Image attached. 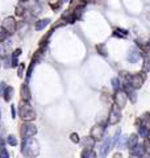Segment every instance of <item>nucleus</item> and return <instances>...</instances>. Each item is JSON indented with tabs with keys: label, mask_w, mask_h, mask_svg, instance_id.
Returning <instances> with one entry per match:
<instances>
[{
	"label": "nucleus",
	"mask_w": 150,
	"mask_h": 158,
	"mask_svg": "<svg viewBox=\"0 0 150 158\" xmlns=\"http://www.w3.org/2000/svg\"><path fill=\"white\" fill-rule=\"evenodd\" d=\"M20 54H21V49H16V50L13 52V54H12L11 61H12V66H13V67L17 66V58H19Z\"/></svg>",
	"instance_id": "19"
},
{
	"label": "nucleus",
	"mask_w": 150,
	"mask_h": 158,
	"mask_svg": "<svg viewBox=\"0 0 150 158\" xmlns=\"http://www.w3.org/2000/svg\"><path fill=\"white\" fill-rule=\"evenodd\" d=\"M24 65H23V63H21V65H20L19 66V69H17V75L19 77H23V73H24Z\"/></svg>",
	"instance_id": "34"
},
{
	"label": "nucleus",
	"mask_w": 150,
	"mask_h": 158,
	"mask_svg": "<svg viewBox=\"0 0 150 158\" xmlns=\"http://www.w3.org/2000/svg\"><path fill=\"white\" fill-rule=\"evenodd\" d=\"M0 158H9V153L6 148H2V149H0Z\"/></svg>",
	"instance_id": "28"
},
{
	"label": "nucleus",
	"mask_w": 150,
	"mask_h": 158,
	"mask_svg": "<svg viewBox=\"0 0 150 158\" xmlns=\"http://www.w3.org/2000/svg\"><path fill=\"white\" fill-rule=\"evenodd\" d=\"M4 100H6V102H9V100H11V99L13 98V87H11V86H9V87H7V90H6V92H4Z\"/></svg>",
	"instance_id": "17"
},
{
	"label": "nucleus",
	"mask_w": 150,
	"mask_h": 158,
	"mask_svg": "<svg viewBox=\"0 0 150 158\" xmlns=\"http://www.w3.org/2000/svg\"><path fill=\"white\" fill-rule=\"evenodd\" d=\"M49 24H50V19H42V20H38L36 23L34 28H36V31H42V29L46 28Z\"/></svg>",
	"instance_id": "12"
},
{
	"label": "nucleus",
	"mask_w": 150,
	"mask_h": 158,
	"mask_svg": "<svg viewBox=\"0 0 150 158\" xmlns=\"http://www.w3.org/2000/svg\"><path fill=\"white\" fill-rule=\"evenodd\" d=\"M142 83H144V77L141 75V74H134V75H131V79H129V86H131L132 88L137 90V88H140L142 86Z\"/></svg>",
	"instance_id": "6"
},
{
	"label": "nucleus",
	"mask_w": 150,
	"mask_h": 158,
	"mask_svg": "<svg viewBox=\"0 0 150 158\" xmlns=\"http://www.w3.org/2000/svg\"><path fill=\"white\" fill-rule=\"evenodd\" d=\"M131 153L133 156H136V157H138V158H141L142 156H144V153H145V145H136L133 148V149H131Z\"/></svg>",
	"instance_id": "11"
},
{
	"label": "nucleus",
	"mask_w": 150,
	"mask_h": 158,
	"mask_svg": "<svg viewBox=\"0 0 150 158\" xmlns=\"http://www.w3.org/2000/svg\"><path fill=\"white\" fill-rule=\"evenodd\" d=\"M91 137L94 138V140H102V138L104 137V128L103 127H94L92 131H91Z\"/></svg>",
	"instance_id": "9"
},
{
	"label": "nucleus",
	"mask_w": 150,
	"mask_h": 158,
	"mask_svg": "<svg viewBox=\"0 0 150 158\" xmlns=\"http://www.w3.org/2000/svg\"><path fill=\"white\" fill-rule=\"evenodd\" d=\"M150 70V57L145 56L144 58V71H149Z\"/></svg>",
	"instance_id": "25"
},
{
	"label": "nucleus",
	"mask_w": 150,
	"mask_h": 158,
	"mask_svg": "<svg viewBox=\"0 0 150 158\" xmlns=\"http://www.w3.org/2000/svg\"><path fill=\"white\" fill-rule=\"evenodd\" d=\"M140 58H141V54H140V52H137V50H132V52H129L128 61L131 62V63H136Z\"/></svg>",
	"instance_id": "13"
},
{
	"label": "nucleus",
	"mask_w": 150,
	"mask_h": 158,
	"mask_svg": "<svg viewBox=\"0 0 150 158\" xmlns=\"http://www.w3.org/2000/svg\"><path fill=\"white\" fill-rule=\"evenodd\" d=\"M112 144H113V142H112V138H109V137L103 142L102 148H100V158H106V157H107V154L109 153V150H111Z\"/></svg>",
	"instance_id": "8"
},
{
	"label": "nucleus",
	"mask_w": 150,
	"mask_h": 158,
	"mask_svg": "<svg viewBox=\"0 0 150 158\" xmlns=\"http://www.w3.org/2000/svg\"><path fill=\"white\" fill-rule=\"evenodd\" d=\"M11 112H12V117L15 118V117H16V110H15L13 106H11Z\"/></svg>",
	"instance_id": "36"
},
{
	"label": "nucleus",
	"mask_w": 150,
	"mask_h": 158,
	"mask_svg": "<svg viewBox=\"0 0 150 158\" xmlns=\"http://www.w3.org/2000/svg\"><path fill=\"white\" fill-rule=\"evenodd\" d=\"M113 158H123V157H121V154H120V153H116V154L113 156Z\"/></svg>",
	"instance_id": "37"
},
{
	"label": "nucleus",
	"mask_w": 150,
	"mask_h": 158,
	"mask_svg": "<svg viewBox=\"0 0 150 158\" xmlns=\"http://www.w3.org/2000/svg\"><path fill=\"white\" fill-rule=\"evenodd\" d=\"M21 154L25 158H36L40 154V144L36 138H33V137L23 138Z\"/></svg>",
	"instance_id": "1"
},
{
	"label": "nucleus",
	"mask_w": 150,
	"mask_h": 158,
	"mask_svg": "<svg viewBox=\"0 0 150 158\" xmlns=\"http://www.w3.org/2000/svg\"><path fill=\"white\" fill-rule=\"evenodd\" d=\"M127 145H128V136L120 137V141L117 142V148H119V149H125Z\"/></svg>",
	"instance_id": "20"
},
{
	"label": "nucleus",
	"mask_w": 150,
	"mask_h": 158,
	"mask_svg": "<svg viewBox=\"0 0 150 158\" xmlns=\"http://www.w3.org/2000/svg\"><path fill=\"white\" fill-rule=\"evenodd\" d=\"M7 142L11 146H16L17 144H19V141H17V138H16V136H13V135H9L8 136V138H7Z\"/></svg>",
	"instance_id": "23"
},
{
	"label": "nucleus",
	"mask_w": 150,
	"mask_h": 158,
	"mask_svg": "<svg viewBox=\"0 0 150 158\" xmlns=\"http://www.w3.org/2000/svg\"><path fill=\"white\" fill-rule=\"evenodd\" d=\"M138 133H140V136H141V137H148V136H149V133H150V131L148 129V128H145L144 125H140V128H138Z\"/></svg>",
	"instance_id": "22"
},
{
	"label": "nucleus",
	"mask_w": 150,
	"mask_h": 158,
	"mask_svg": "<svg viewBox=\"0 0 150 158\" xmlns=\"http://www.w3.org/2000/svg\"><path fill=\"white\" fill-rule=\"evenodd\" d=\"M3 28L6 29V31L9 33V34H12L16 32V21H15V19L13 17H7V19H4V21H3Z\"/></svg>",
	"instance_id": "7"
},
{
	"label": "nucleus",
	"mask_w": 150,
	"mask_h": 158,
	"mask_svg": "<svg viewBox=\"0 0 150 158\" xmlns=\"http://www.w3.org/2000/svg\"><path fill=\"white\" fill-rule=\"evenodd\" d=\"M25 11V9H24V7L23 6H17V8H16V15H17V16H24V12Z\"/></svg>",
	"instance_id": "30"
},
{
	"label": "nucleus",
	"mask_w": 150,
	"mask_h": 158,
	"mask_svg": "<svg viewBox=\"0 0 150 158\" xmlns=\"http://www.w3.org/2000/svg\"><path fill=\"white\" fill-rule=\"evenodd\" d=\"M120 135H121V131H120V129H117V131H116V133H115L113 138H112V142H116V141L119 140V136H120Z\"/></svg>",
	"instance_id": "33"
},
{
	"label": "nucleus",
	"mask_w": 150,
	"mask_h": 158,
	"mask_svg": "<svg viewBox=\"0 0 150 158\" xmlns=\"http://www.w3.org/2000/svg\"><path fill=\"white\" fill-rule=\"evenodd\" d=\"M84 2H92V0H84Z\"/></svg>",
	"instance_id": "40"
},
{
	"label": "nucleus",
	"mask_w": 150,
	"mask_h": 158,
	"mask_svg": "<svg viewBox=\"0 0 150 158\" xmlns=\"http://www.w3.org/2000/svg\"><path fill=\"white\" fill-rule=\"evenodd\" d=\"M128 95H129V98H132V102H136V99H137L136 92H133V91H131V90H128Z\"/></svg>",
	"instance_id": "32"
},
{
	"label": "nucleus",
	"mask_w": 150,
	"mask_h": 158,
	"mask_svg": "<svg viewBox=\"0 0 150 158\" xmlns=\"http://www.w3.org/2000/svg\"><path fill=\"white\" fill-rule=\"evenodd\" d=\"M112 86H113L115 90H119L120 85H119V79H117V78H113V79H112Z\"/></svg>",
	"instance_id": "31"
},
{
	"label": "nucleus",
	"mask_w": 150,
	"mask_h": 158,
	"mask_svg": "<svg viewBox=\"0 0 150 158\" xmlns=\"http://www.w3.org/2000/svg\"><path fill=\"white\" fill-rule=\"evenodd\" d=\"M2 63H3V58H2V56H0V66H2Z\"/></svg>",
	"instance_id": "38"
},
{
	"label": "nucleus",
	"mask_w": 150,
	"mask_h": 158,
	"mask_svg": "<svg viewBox=\"0 0 150 158\" xmlns=\"http://www.w3.org/2000/svg\"><path fill=\"white\" fill-rule=\"evenodd\" d=\"M70 140H71L74 144H78V142L81 141V140H79V136L77 135V133H71V135H70Z\"/></svg>",
	"instance_id": "29"
},
{
	"label": "nucleus",
	"mask_w": 150,
	"mask_h": 158,
	"mask_svg": "<svg viewBox=\"0 0 150 158\" xmlns=\"http://www.w3.org/2000/svg\"><path fill=\"white\" fill-rule=\"evenodd\" d=\"M19 113H20V117L24 121H32L36 118V112H34L33 107L29 104V102L21 100V103L19 106Z\"/></svg>",
	"instance_id": "2"
},
{
	"label": "nucleus",
	"mask_w": 150,
	"mask_h": 158,
	"mask_svg": "<svg viewBox=\"0 0 150 158\" xmlns=\"http://www.w3.org/2000/svg\"><path fill=\"white\" fill-rule=\"evenodd\" d=\"M81 156L82 158H96V153L92 150V148H84Z\"/></svg>",
	"instance_id": "14"
},
{
	"label": "nucleus",
	"mask_w": 150,
	"mask_h": 158,
	"mask_svg": "<svg viewBox=\"0 0 150 158\" xmlns=\"http://www.w3.org/2000/svg\"><path fill=\"white\" fill-rule=\"evenodd\" d=\"M96 49H98V52L102 54V56H104V57L107 56V48H106V45H103V44H102V45H98Z\"/></svg>",
	"instance_id": "26"
},
{
	"label": "nucleus",
	"mask_w": 150,
	"mask_h": 158,
	"mask_svg": "<svg viewBox=\"0 0 150 158\" xmlns=\"http://www.w3.org/2000/svg\"><path fill=\"white\" fill-rule=\"evenodd\" d=\"M62 2H63V3H67V2H70V0H62Z\"/></svg>",
	"instance_id": "39"
},
{
	"label": "nucleus",
	"mask_w": 150,
	"mask_h": 158,
	"mask_svg": "<svg viewBox=\"0 0 150 158\" xmlns=\"http://www.w3.org/2000/svg\"><path fill=\"white\" fill-rule=\"evenodd\" d=\"M7 83L6 82H0V96H4V92L7 90Z\"/></svg>",
	"instance_id": "27"
},
{
	"label": "nucleus",
	"mask_w": 150,
	"mask_h": 158,
	"mask_svg": "<svg viewBox=\"0 0 150 158\" xmlns=\"http://www.w3.org/2000/svg\"><path fill=\"white\" fill-rule=\"evenodd\" d=\"M149 137H150V133H149Z\"/></svg>",
	"instance_id": "41"
},
{
	"label": "nucleus",
	"mask_w": 150,
	"mask_h": 158,
	"mask_svg": "<svg viewBox=\"0 0 150 158\" xmlns=\"http://www.w3.org/2000/svg\"><path fill=\"white\" fill-rule=\"evenodd\" d=\"M121 120V112L117 107H112L111 112H109V118H108V123L109 125H115L117 124V123Z\"/></svg>",
	"instance_id": "4"
},
{
	"label": "nucleus",
	"mask_w": 150,
	"mask_h": 158,
	"mask_svg": "<svg viewBox=\"0 0 150 158\" xmlns=\"http://www.w3.org/2000/svg\"><path fill=\"white\" fill-rule=\"evenodd\" d=\"M113 34H115L116 37H123V38H125V37L128 36V32H127V31H124V29H116Z\"/></svg>",
	"instance_id": "24"
},
{
	"label": "nucleus",
	"mask_w": 150,
	"mask_h": 158,
	"mask_svg": "<svg viewBox=\"0 0 150 158\" xmlns=\"http://www.w3.org/2000/svg\"><path fill=\"white\" fill-rule=\"evenodd\" d=\"M145 150H146L148 153H150V140L146 142V144H145Z\"/></svg>",
	"instance_id": "35"
},
{
	"label": "nucleus",
	"mask_w": 150,
	"mask_h": 158,
	"mask_svg": "<svg viewBox=\"0 0 150 158\" xmlns=\"http://www.w3.org/2000/svg\"><path fill=\"white\" fill-rule=\"evenodd\" d=\"M8 36H9V33H8L3 27H0V42H4V41H6V40L8 38Z\"/></svg>",
	"instance_id": "21"
},
{
	"label": "nucleus",
	"mask_w": 150,
	"mask_h": 158,
	"mask_svg": "<svg viewBox=\"0 0 150 158\" xmlns=\"http://www.w3.org/2000/svg\"><path fill=\"white\" fill-rule=\"evenodd\" d=\"M95 144V140L92 137H84L83 140H82V145L83 148H92Z\"/></svg>",
	"instance_id": "16"
},
{
	"label": "nucleus",
	"mask_w": 150,
	"mask_h": 158,
	"mask_svg": "<svg viewBox=\"0 0 150 158\" xmlns=\"http://www.w3.org/2000/svg\"><path fill=\"white\" fill-rule=\"evenodd\" d=\"M20 95H21V100H24V102L31 100V90H29L27 83H24L21 88H20Z\"/></svg>",
	"instance_id": "10"
},
{
	"label": "nucleus",
	"mask_w": 150,
	"mask_h": 158,
	"mask_svg": "<svg viewBox=\"0 0 150 158\" xmlns=\"http://www.w3.org/2000/svg\"><path fill=\"white\" fill-rule=\"evenodd\" d=\"M127 100H128V94L123 91V90H117L116 95H115V102H116V106H119L120 108L125 107L127 104Z\"/></svg>",
	"instance_id": "5"
},
{
	"label": "nucleus",
	"mask_w": 150,
	"mask_h": 158,
	"mask_svg": "<svg viewBox=\"0 0 150 158\" xmlns=\"http://www.w3.org/2000/svg\"><path fill=\"white\" fill-rule=\"evenodd\" d=\"M138 144V137L137 135H131V137H128V148L133 149L134 146Z\"/></svg>",
	"instance_id": "15"
},
{
	"label": "nucleus",
	"mask_w": 150,
	"mask_h": 158,
	"mask_svg": "<svg viewBox=\"0 0 150 158\" xmlns=\"http://www.w3.org/2000/svg\"><path fill=\"white\" fill-rule=\"evenodd\" d=\"M141 125H144L145 128H148V129L150 131V115H149V113H145V115L142 116Z\"/></svg>",
	"instance_id": "18"
},
{
	"label": "nucleus",
	"mask_w": 150,
	"mask_h": 158,
	"mask_svg": "<svg viewBox=\"0 0 150 158\" xmlns=\"http://www.w3.org/2000/svg\"><path fill=\"white\" fill-rule=\"evenodd\" d=\"M20 133H21L23 138L33 137V136H36V133H37V127L32 124L31 121H25L21 125V128H20Z\"/></svg>",
	"instance_id": "3"
}]
</instances>
